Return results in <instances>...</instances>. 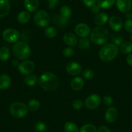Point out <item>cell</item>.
I'll use <instances>...</instances> for the list:
<instances>
[{"label":"cell","instance_id":"obj_45","mask_svg":"<svg viewBox=\"0 0 132 132\" xmlns=\"http://www.w3.org/2000/svg\"><path fill=\"white\" fill-rule=\"evenodd\" d=\"M12 64L14 66H18L19 65V62L18 60H13L12 61Z\"/></svg>","mask_w":132,"mask_h":132},{"label":"cell","instance_id":"obj_6","mask_svg":"<svg viewBox=\"0 0 132 132\" xmlns=\"http://www.w3.org/2000/svg\"><path fill=\"white\" fill-rule=\"evenodd\" d=\"M51 18L49 14L44 10L36 12L34 16V22L40 27H45L50 23Z\"/></svg>","mask_w":132,"mask_h":132},{"label":"cell","instance_id":"obj_37","mask_svg":"<svg viewBox=\"0 0 132 132\" xmlns=\"http://www.w3.org/2000/svg\"><path fill=\"white\" fill-rule=\"evenodd\" d=\"M82 76L85 79L91 80L94 77V72L91 69H86L82 71Z\"/></svg>","mask_w":132,"mask_h":132},{"label":"cell","instance_id":"obj_12","mask_svg":"<svg viewBox=\"0 0 132 132\" xmlns=\"http://www.w3.org/2000/svg\"><path fill=\"white\" fill-rule=\"evenodd\" d=\"M109 25L111 30L115 32H119L124 27V23L120 17L117 16H113L109 19Z\"/></svg>","mask_w":132,"mask_h":132},{"label":"cell","instance_id":"obj_24","mask_svg":"<svg viewBox=\"0 0 132 132\" xmlns=\"http://www.w3.org/2000/svg\"><path fill=\"white\" fill-rule=\"evenodd\" d=\"M37 82H38V78L37 76L35 75L30 74L29 75H27L24 78V83L28 86L32 87L35 86Z\"/></svg>","mask_w":132,"mask_h":132},{"label":"cell","instance_id":"obj_44","mask_svg":"<svg viewBox=\"0 0 132 132\" xmlns=\"http://www.w3.org/2000/svg\"><path fill=\"white\" fill-rule=\"evenodd\" d=\"M126 62L129 66L132 67V53L128 54L126 57Z\"/></svg>","mask_w":132,"mask_h":132},{"label":"cell","instance_id":"obj_2","mask_svg":"<svg viewBox=\"0 0 132 132\" xmlns=\"http://www.w3.org/2000/svg\"><path fill=\"white\" fill-rule=\"evenodd\" d=\"M119 48L113 44H104L99 51V58L103 62H111L119 54Z\"/></svg>","mask_w":132,"mask_h":132},{"label":"cell","instance_id":"obj_41","mask_svg":"<svg viewBox=\"0 0 132 132\" xmlns=\"http://www.w3.org/2000/svg\"><path fill=\"white\" fill-rule=\"evenodd\" d=\"M82 2H83V3L85 5V6L91 8L93 5L96 4L97 0H82Z\"/></svg>","mask_w":132,"mask_h":132},{"label":"cell","instance_id":"obj_23","mask_svg":"<svg viewBox=\"0 0 132 132\" xmlns=\"http://www.w3.org/2000/svg\"><path fill=\"white\" fill-rule=\"evenodd\" d=\"M60 15L66 20H69L72 16V9L68 5H63L61 7Z\"/></svg>","mask_w":132,"mask_h":132},{"label":"cell","instance_id":"obj_38","mask_svg":"<svg viewBox=\"0 0 132 132\" xmlns=\"http://www.w3.org/2000/svg\"><path fill=\"white\" fill-rule=\"evenodd\" d=\"M124 28L128 32L132 33V19H127L124 23Z\"/></svg>","mask_w":132,"mask_h":132},{"label":"cell","instance_id":"obj_43","mask_svg":"<svg viewBox=\"0 0 132 132\" xmlns=\"http://www.w3.org/2000/svg\"><path fill=\"white\" fill-rule=\"evenodd\" d=\"M97 132H111L110 128L106 126H102L98 129Z\"/></svg>","mask_w":132,"mask_h":132},{"label":"cell","instance_id":"obj_39","mask_svg":"<svg viewBox=\"0 0 132 132\" xmlns=\"http://www.w3.org/2000/svg\"><path fill=\"white\" fill-rule=\"evenodd\" d=\"M103 103L106 106H111L113 103V99L111 96L106 95L103 98Z\"/></svg>","mask_w":132,"mask_h":132},{"label":"cell","instance_id":"obj_7","mask_svg":"<svg viewBox=\"0 0 132 132\" xmlns=\"http://www.w3.org/2000/svg\"><path fill=\"white\" fill-rule=\"evenodd\" d=\"M102 99L100 95L97 94H92L89 95L84 101V106L88 110H95L101 104Z\"/></svg>","mask_w":132,"mask_h":132},{"label":"cell","instance_id":"obj_46","mask_svg":"<svg viewBox=\"0 0 132 132\" xmlns=\"http://www.w3.org/2000/svg\"><path fill=\"white\" fill-rule=\"evenodd\" d=\"M129 40H130L131 42H132V33H131L130 36H129Z\"/></svg>","mask_w":132,"mask_h":132},{"label":"cell","instance_id":"obj_31","mask_svg":"<svg viewBox=\"0 0 132 132\" xmlns=\"http://www.w3.org/2000/svg\"><path fill=\"white\" fill-rule=\"evenodd\" d=\"M90 41L86 38H81L78 42V46L81 50H87L90 48Z\"/></svg>","mask_w":132,"mask_h":132},{"label":"cell","instance_id":"obj_35","mask_svg":"<svg viewBox=\"0 0 132 132\" xmlns=\"http://www.w3.org/2000/svg\"><path fill=\"white\" fill-rule=\"evenodd\" d=\"M75 53L74 49L72 47H68L63 50V55L65 58H71L73 56Z\"/></svg>","mask_w":132,"mask_h":132},{"label":"cell","instance_id":"obj_20","mask_svg":"<svg viewBox=\"0 0 132 132\" xmlns=\"http://www.w3.org/2000/svg\"><path fill=\"white\" fill-rule=\"evenodd\" d=\"M11 84V78L9 75L3 74L0 76V89H7Z\"/></svg>","mask_w":132,"mask_h":132},{"label":"cell","instance_id":"obj_30","mask_svg":"<svg viewBox=\"0 0 132 132\" xmlns=\"http://www.w3.org/2000/svg\"><path fill=\"white\" fill-rule=\"evenodd\" d=\"M10 57V51L7 47H2L0 48V60L5 62Z\"/></svg>","mask_w":132,"mask_h":132},{"label":"cell","instance_id":"obj_26","mask_svg":"<svg viewBox=\"0 0 132 132\" xmlns=\"http://www.w3.org/2000/svg\"><path fill=\"white\" fill-rule=\"evenodd\" d=\"M116 0H97V4L101 9H110L115 4Z\"/></svg>","mask_w":132,"mask_h":132},{"label":"cell","instance_id":"obj_13","mask_svg":"<svg viewBox=\"0 0 132 132\" xmlns=\"http://www.w3.org/2000/svg\"><path fill=\"white\" fill-rule=\"evenodd\" d=\"M117 8L122 13H128L131 9V0H116Z\"/></svg>","mask_w":132,"mask_h":132},{"label":"cell","instance_id":"obj_22","mask_svg":"<svg viewBox=\"0 0 132 132\" xmlns=\"http://www.w3.org/2000/svg\"><path fill=\"white\" fill-rule=\"evenodd\" d=\"M30 19V14L28 11H21L18 14L17 20L20 23L25 24L29 22Z\"/></svg>","mask_w":132,"mask_h":132},{"label":"cell","instance_id":"obj_1","mask_svg":"<svg viewBox=\"0 0 132 132\" xmlns=\"http://www.w3.org/2000/svg\"><path fill=\"white\" fill-rule=\"evenodd\" d=\"M38 83L40 87L45 91L53 92L59 86V79L55 74L47 71L39 77Z\"/></svg>","mask_w":132,"mask_h":132},{"label":"cell","instance_id":"obj_5","mask_svg":"<svg viewBox=\"0 0 132 132\" xmlns=\"http://www.w3.org/2000/svg\"><path fill=\"white\" fill-rule=\"evenodd\" d=\"M10 113L16 119H22L26 116L29 111L28 107L24 103L20 102H13L9 107Z\"/></svg>","mask_w":132,"mask_h":132},{"label":"cell","instance_id":"obj_48","mask_svg":"<svg viewBox=\"0 0 132 132\" xmlns=\"http://www.w3.org/2000/svg\"><path fill=\"white\" fill-rule=\"evenodd\" d=\"M0 90H1V89H0Z\"/></svg>","mask_w":132,"mask_h":132},{"label":"cell","instance_id":"obj_10","mask_svg":"<svg viewBox=\"0 0 132 132\" xmlns=\"http://www.w3.org/2000/svg\"><path fill=\"white\" fill-rule=\"evenodd\" d=\"M65 71L69 75L74 77L79 75L82 71V66L75 62H70L66 65Z\"/></svg>","mask_w":132,"mask_h":132},{"label":"cell","instance_id":"obj_17","mask_svg":"<svg viewBox=\"0 0 132 132\" xmlns=\"http://www.w3.org/2000/svg\"><path fill=\"white\" fill-rule=\"evenodd\" d=\"M71 87L74 91H78L82 89L84 86V80L80 77H75L71 82Z\"/></svg>","mask_w":132,"mask_h":132},{"label":"cell","instance_id":"obj_36","mask_svg":"<svg viewBox=\"0 0 132 132\" xmlns=\"http://www.w3.org/2000/svg\"><path fill=\"white\" fill-rule=\"evenodd\" d=\"M72 106H73V108L75 110H80L84 106V103L80 99H76L72 103Z\"/></svg>","mask_w":132,"mask_h":132},{"label":"cell","instance_id":"obj_33","mask_svg":"<svg viewBox=\"0 0 132 132\" xmlns=\"http://www.w3.org/2000/svg\"><path fill=\"white\" fill-rule=\"evenodd\" d=\"M111 41L112 44L115 45L116 46L119 47L122 45L124 42H123V37L119 34H114L111 37Z\"/></svg>","mask_w":132,"mask_h":132},{"label":"cell","instance_id":"obj_34","mask_svg":"<svg viewBox=\"0 0 132 132\" xmlns=\"http://www.w3.org/2000/svg\"><path fill=\"white\" fill-rule=\"evenodd\" d=\"M35 129L37 132H45L47 129V126L43 122H37L35 125Z\"/></svg>","mask_w":132,"mask_h":132},{"label":"cell","instance_id":"obj_19","mask_svg":"<svg viewBox=\"0 0 132 132\" xmlns=\"http://www.w3.org/2000/svg\"><path fill=\"white\" fill-rule=\"evenodd\" d=\"M9 11V0H0V18H3L7 16Z\"/></svg>","mask_w":132,"mask_h":132},{"label":"cell","instance_id":"obj_8","mask_svg":"<svg viewBox=\"0 0 132 132\" xmlns=\"http://www.w3.org/2000/svg\"><path fill=\"white\" fill-rule=\"evenodd\" d=\"M35 69V63L30 60L23 61L18 66V69L21 74L23 75H29L31 74Z\"/></svg>","mask_w":132,"mask_h":132},{"label":"cell","instance_id":"obj_40","mask_svg":"<svg viewBox=\"0 0 132 132\" xmlns=\"http://www.w3.org/2000/svg\"><path fill=\"white\" fill-rule=\"evenodd\" d=\"M58 3H59V0H48L49 8L51 10L54 9Z\"/></svg>","mask_w":132,"mask_h":132},{"label":"cell","instance_id":"obj_9","mask_svg":"<svg viewBox=\"0 0 132 132\" xmlns=\"http://www.w3.org/2000/svg\"><path fill=\"white\" fill-rule=\"evenodd\" d=\"M3 38L5 41L9 43L18 42L20 38V32L16 29L8 28L3 32Z\"/></svg>","mask_w":132,"mask_h":132},{"label":"cell","instance_id":"obj_18","mask_svg":"<svg viewBox=\"0 0 132 132\" xmlns=\"http://www.w3.org/2000/svg\"><path fill=\"white\" fill-rule=\"evenodd\" d=\"M109 18L107 14L105 12H100L97 14L95 18V23L97 26H103L108 21Z\"/></svg>","mask_w":132,"mask_h":132},{"label":"cell","instance_id":"obj_4","mask_svg":"<svg viewBox=\"0 0 132 132\" xmlns=\"http://www.w3.org/2000/svg\"><path fill=\"white\" fill-rule=\"evenodd\" d=\"M13 54L20 60H26L30 57L31 54L30 47L25 42H18L12 47Z\"/></svg>","mask_w":132,"mask_h":132},{"label":"cell","instance_id":"obj_29","mask_svg":"<svg viewBox=\"0 0 132 132\" xmlns=\"http://www.w3.org/2000/svg\"><path fill=\"white\" fill-rule=\"evenodd\" d=\"M44 34L45 36L49 38H53L57 35V30L54 27L49 26L47 27L44 30Z\"/></svg>","mask_w":132,"mask_h":132},{"label":"cell","instance_id":"obj_21","mask_svg":"<svg viewBox=\"0 0 132 132\" xmlns=\"http://www.w3.org/2000/svg\"><path fill=\"white\" fill-rule=\"evenodd\" d=\"M53 23L58 27H65L68 24V20L63 18L60 15H55L53 18Z\"/></svg>","mask_w":132,"mask_h":132},{"label":"cell","instance_id":"obj_16","mask_svg":"<svg viewBox=\"0 0 132 132\" xmlns=\"http://www.w3.org/2000/svg\"><path fill=\"white\" fill-rule=\"evenodd\" d=\"M24 7L28 12H33L39 7L38 0H24Z\"/></svg>","mask_w":132,"mask_h":132},{"label":"cell","instance_id":"obj_15","mask_svg":"<svg viewBox=\"0 0 132 132\" xmlns=\"http://www.w3.org/2000/svg\"><path fill=\"white\" fill-rule=\"evenodd\" d=\"M63 42L66 45L69 47H75L78 43V39L77 36L73 33L68 32L63 35Z\"/></svg>","mask_w":132,"mask_h":132},{"label":"cell","instance_id":"obj_28","mask_svg":"<svg viewBox=\"0 0 132 132\" xmlns=\"http://www.w3.org/2000/svg\"><path fill=\"white\" fill-rule=\"evenodd\" d=\"M65 132H79L78 126L73 122H68L64 124Z\"/></svg>","mask_w":132,"mask_h":132},{"label":"cell","instance_id":"obj_3","mask_svg":"<svg viewBox=\"0 0 132 132\" xmlns=\"http://www.w3.org/2000/svg\"><path fill=\"white\" fill-rule=\"evenodd\" d=\"M109 32L103 26H97L90 34V40L96 45H104L108 40Z\"/></svg>","mask_w":132,"mask_h":132},{"label":"cell","instance_id":"obj_47","mask_svg":"<svg viewBox=\"0 0 132 132\" xmlns=\"http://www.w3.org/2000/svg\"><path fill=\"white\" fill-rule=\"evenodd\" d=\"M131 15H132V13H131Z\"/></svg>","mask_w":132,"mask_h":132},{"label":"cell","instance_id":"obj_27","mask_svg":"<svg viewBox=\"0 0 132 132\" xmlns=\"http://www.w3.org/2000/svg\"><path fill=\"white\" fill-rule=\"evenodd\" d=\"M27 107L29 110H30V111L34 112V111H37L40 108V101L36 98L31 99L29 102V103H28Z\"/></svg>","mask_w":132,"mask_h":132},{"label":"cell","instance_id":"obj_42","mask_svg":"<svg viewBox=\"0 0 132 132\" xmlns=\"http://www.w3.org/2000/svg\"><path fill=\"white\" fill-rule=\"evenodd\" d=\"M91 12H92L93 13L98 14L99 12H100V11H101V7L98 5L97 3H96V4H95L94 5H93L92 7H91Z\"/></svg>","mask_w":132,"mask_h":132},{"label":"cell","instance_id":"obj_25","mask_svg":"<svg viewBox=\"0 0 132 132\" xmlns=\"http://www.w3.org/2000/svg\"><path fill=\"white\" fill-rule=\"evenodd\" d=\"M120 51L122 53L125 54H129L132 53V42L126 41L122 44L120 46Z\"/></svg>","mask_w":132,"mask_h":132},{"label":"cell","instance_id":"obj_32","mask_svg":"<svg viewBox=\"0 0 132 132\" xmlns=\"http://www.w3.org/2000/svg\"><path fill=\"white\" fill-rule=\"evenodd\" d=\"M79 132H97V129L93 124H86L81 127Z\"/></svg>","mask_w":132,"mask_h":132},{"label":"cell","instance_id":"obj_11","mask_svg":"<svg viewBox=\"0 0 132 132\" xmlns=\"http://www.w3.org/2000/svg\"><path fill=\"white\" fill-rule=\"evenodd\" d=\"M75 32L76 35L80 38H86L91 34V29L86 23H80L76 25Z\"/></svg>","mask_w":132,"mask_h":132},{"label":"cell","instance_id":"obj_14","mask_svg":"<svg viewBox=\"0 0 132 132\" xmlns=\"http://www.w3.org/2000/svg\"><path fill=\"white\" fill-rule=\"evenodd\" d=\"M118 117V111L115 107H110L105 113V119L109 123H113Z\"/></svg>","mask_w":132,"mask_h":132}]
</instances>
